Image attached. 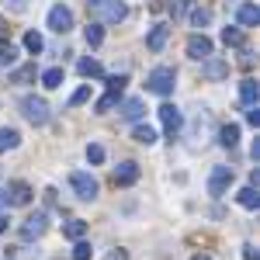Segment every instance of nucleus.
I'll return each mask as SVG.
<instances>
[{"mask_svg": "<svg viewBox=\"0 0 260 260\" xmlns=\"http://www.w3.org/2000/svg\"><path fill=\"white\" fill-rule=\"evenodd\" d=\"M136 180H139V163H136V160L118 163V170H115V184H118V187H128V184H136Z\"/></svg>", "mask_w": 260, "mask_h": 260, "instance_id": "10", "label": "nucleus"}, {"mask_svg": "<svg viewBox=\"0 0 260 260\" xmlns=\"http://www.w3.org/2000/svg\"><path fill=\"white\" fill-rule=\"evenodd\" d=\"M83 233H87V222L83 219H70L62 225V236H70V240H83Z\"/></svg>", "mask_w": 260, "mask_h": 260, "instance_id": "20", "label": "nucleus"}, {"mask_svg": "<svg viewBox=\"0 0 260 260\" xmlns=\"http://www.w3.org/2000/svg\"><path fill=\"white\" fill-rule=\"evenodd\" d=\"M77 70H80L83 77H101V73H104V66H101L98 59H80V62H77Z\"/></svg>", "mask_w": 260, "mask_h": 260, "instance_id": "25", "label": "nucleus"}, {"mask_svg": "<svg viewBox=\"0 0 260 260\" xmlns=\"http://www.w3.org/2000/svg\"><path fill=\"white\" fill-rule=\"evenodd\" d=\"M24 49H28L31 56H39L42 49H45V42H42V35H39V31H28V35H24Z\"/></svg>", "mask_w": 260, "mask_h": 260, "instance_id": "26", "label": "nucleus"}, {"mask_svg": "<svg viewBox=\"0 0 260 260\" xmlns=\"http://www.w3.org/2000/svg\"><path fill=\"white\" fill-rule=\"evenodd\" d=\"M87 98H90V87H80V90H77V94L70 98V104H83Z\"/></svg>", "mask_w": 260, "mask_h": 260, "instance_id": "35", "label": "nucleus"}, {"mask_svg": "<svg viewBox=\"0 0 260 260\" xmlns=\"http://www.w3.org/2000/svg\"><path fill=\"white\" fill-rule=\"evenodd\" d=\"M146 87H149L153 94H160V98L174 94V87H177V70H174V66H156V70L146 77Z\"/></svg>", "mask_w": 260, "mask_h": 260, "instance_id": "2", "label": "nucleus"}, {"mask_svg": "<svg viewBox=\"0 0 260 260\" xmlns=\"http://www.w3.org/2000/svg\"><path fill=\"white\" fill-rule=\"evenodd\" d=\"M83 39H87V45H90V49H98L101 42H104V28H101L98 21H90V24L83 28Z\"/></svg>", "mask_w": 260, "mask_h": 260, "instance_id": "19", "label": "nucleus"}, {"mask_svg": "<svg viewBox=\"0 0 260 260\" xmlns=\"http://www.w3.org/2000/svg\"><path fill=\"white\" fill-rule=\"evenodd\" d=\"M87 11L98 24H118L128 18V7L121 0H87Z\"/></svg>", "mask_w": 260, "mask_h": 260, "instance_id": "1", "label": "nucleus"}, {"mask_svg": "<svg viewBox=\"0 0 260 260\" xmlns=\"http://www.w3.org/2000/svg\"><path fill=\"white\" fill-rule=\"evenodd\" d=\"M142 104L139 98H128V101H121V118H128V121H139L142 118Z\"/></svg>", "mask_w": 260, "mask_h": 260, "instance_id": "15", "label": "nucleus"}, {"mask_svg": "<svg viewBox=\"0 0 260 260\" xmlns=\"http://www.w3.org/2000/svg\"><path fill=\"white\" fill-rule=\"evenodd\" d=\"M42 87H49V90L62 87V70H59V66H52V70H45V73H42Z\"/></svg>", "mask_w": 260, "mask_h": 260, "instance_id": "22", "label": "nucleus"}, {"mask_svg": "<svg viewBox=\"0 0 260 260\" xmlns=\"http://www.w3.org/2000/svg\"><path fill=\"white\" fill-rule=\"evenodd\" d=\"M236 201H240L243 208H257V205H260V194H257V187H243L240 194H236Z\"/></svg>", "mask_w": 260, "mask_h": 260, "instance_id": "24", "label": "nucleus"}, {"mask_svg": "<svg viewBox=\"0 0 260 260\" xmlns=\"http://www.w3.org/2000/svg\"><path fill=\"white\" fill-rule=\"evenodd\" d=\"M125 83H128V77H125V73H121V77H111V80H108V90H125Z\"/></svg>", "mask_w": 260, "mask_h": 260, "instance_id": "34", "label": "nucleus"}, {"mask_svg": "<svg viewBox=\"0 0 260 260\" xmlns=\"http://www.w3.org/2000/svg\"><path fill=\"white\" fill-rule=\"evenodd\" d=\"M18 142H21V132H18V128H0V153L18 149Z\"/></svg>", "mask_w": 260, "mask_h": 260, "instance_id": "17", "label": "nucleus"}, {"mask_svg": "<svg viewBox=\"0 0 260 260\" xmlns=\"http://www.w3.org/2000/svg\"><path fill=\"white\" fill-rule=\"evenodd\" d=\"M260 253H257V246H253V243H246V246H243V260H257Z\"/></svg>", "mask_w": 260, "mask_h": 260, "instance_id": "36", "label": "nucleus"}, {"mask_svg": "<svg viewBox=\"0 0 260 260\" xmlns=\"http://www.w3.org/2000/svg\"><path fill=\"white\" fill-rule=\"evenodd\" d=\"M167 39H170V24H156V28L146 35V49H149V52H160L163 45H167Z\"/></svg>", "mask_w": 260, "mask_h": 260, "instance_id": "13", "label": "nucleus"}, {"mask_svg": "<svg viewBox=\"0 0 260 260\" xmlns=\"http://www.w3.org/2000/svg\"><path fill=\"white\" fill-rule=\"evenodd\" d=\"M236 18H240V24H246V28H253L260 21V11L257 4H240V11H236Z\"/></svg>", "mask_w": 260, "mask_h": 260, "instance_id": "16", "label": "nucleus"}, {"mask_svg": "<svg viewBox=\"0 0 260 260\" xmlns=\"http://www.w3.org/2000/svg\"><path fill=\"white\" fill-rule=\"evenodd\" d=\"M28 80H35V66H21L11 73V83H28Z\"/></svg>", "mask_w": 260, "mask_h": 260, "instance_id": "29", "label": "nucleus"}, {"mask_svg": "<svg viewBox=\"0 0 260 260\" xmlns=\"http://www.w3.org/2000/svg\"><path fill=\"white\" fill-rule=\"evenodd\" d=\"M222 42L233 45V49H240V45H243V31H240V28H225V31H222Z\"/></svg>", "mask_w": 260, "mask_h": 260, "instance_id": "30", "label": "nucleus"}, {"mask_svg": "<svg viewBox=\"0 0 260 260\" xmlns=\"http://www.w3.org/2000/svg\"><path fill=\"white\" fill-rule=\"evenodd\" d=\"M160 121H163V128H167V136H170V142H174V136H177L180 125H184L180 108H177V104H163V108H160Z\"/></svg>", "mask_w": 260, "mask_h": 260, "instance_id": "8", "label": "nucleus"}, {"mask_svg": "<svg viewBox=\"0 0 260 260\" xmlns=\"http://www.w3.org/2000/svg\"><path fill=\"white\" fill-rule=\"evenodd\" d=\"M4 201H7V205L24 208V205L31 201V187H28L24 180H11V184H7V191H4Z\"/></svg>", "mask_w": 260, "mask_h": 260, "instance_id": "9", "label": "nucleus"}, {"mask_svg": "<svg viewBox=\"0 0 260 260\" xmlns=\"http://www.w3.org/2000/svg\"><path fill=\"white\" fill-rule=\"evenodd\" d=\"M7 4H11L14 11H24V4H28V0H7Z\"/></svg>", "mask_w": 260, "mask_h": 260, "instance_id": "38", "label": "nucleus"}, {"mask_svg": "<svg viewBox=\"0 0 260 260\" xmlns=\"http://www.w3.org/2000/svg\"><path fill=\"white\" fill-rule=\"evenodd\" d=\"M233 167H212V177H208V191L215 194V198H222L225 191H229V184H233Z\"/></svg>", "mask_w": 260, "mask_h": 260, "instance_id": "7", "label": "nucleus"}, {"mask_svg": "<svg viewBox=\"0 0 260 260\" xmlns=\"http://www.w3.org/2000/svg\"><path fill=\"white\" fill-rule=\"evenodd\" d=\"M14 62H18V45L0 42V66H14Z\"/></svg>", "mask_w": 260, "mask_h": 260, "instance_id": "23", "label": "nucleus"}, {"mask_svg": "<svg viewBox=\"0 0 260 260\" xmlns=\"http://www.w3.org/2000/svg\"><path fill=\"white\" fill-rule=\"evenodd\" d=\"M243 111H246V121L250 125H260V104H246Z\"/></svg>", "mask_w": 260, "mask_h": 260, "instance_id": "33", "label": "nucleus"}, {"mask_svg": "<svg viewBox=\"0 0 260 260\" xmlns=\"http://www.w3.org/2000/svg\"><path fill=\"white\" fill-rule=\"evenodd\" d=\"M191 24H194V28L212 24V11H208V7H194V11H191Z\"/></svg>", "mask_w": 260, "mask_h": 260, "instance_id": "28", "label": "nucleus"}, {"mask_svg": "<svg viewBox=\"0 0 260 260\" xmlns=\"http://www.w3.org/2000/svg\"><path fill=\"white\" fill-rule=\"evenodd\" d=\"M21 115L31 121V125H45L49 121V104H45V98L28 94V98H21Z\"/></svg>", "mask_w": 260, "mask_h": 260, "instance_id": "3", "label": "nucleus"}, {"mask_svg": "<svg viewBox=\"0 0 260 260\" xmlns=\"http://www.w3.org/2000/svg\"><path fill=\"white\" fill-rule=\"evenodd\" d=\"M4 229H7V215H0V233H4Z\"/></svg>", "mask_w": 260, "mask_h": 260, "instance_id": "40", "label": "nucleus"}, {"mask_svg": "<svg viewBox=\"0 0 260 260\" xmlns=\"http://www.w3.org/2000/svg\"><path fill=\"white\" fill-rule=\"evenodd\" d=\"M184 7H191V0H180V11H184Z\"/></svg>", "mask_w": 260, "mask_h": 260, "instance_id": "41", "label": "nucleus"}, {"mask_svg": "<svg viewBox=\"0 0 260 260\" xmlns=\"http://www.w3.org/2000/svg\"><path fill=\"white\" fill-rule=\"evenodd\" d=\"M45 229H49V215L35 212V215H28L21 222V240H39V236H45Z\"/></svg>", "mask_w": 260, "mask_h": 260, "instance_id": "5", "label": "nucleus"}, {"mask_svg": "<svg viewBox=\"0 0 260 260\" xmlns=\"http://www.w3.org/2000/svg\"><path fill=\"white\" fill-rule=\"evenodd\" d=\"M201 73H205V77H212V80H222V77H229V62L208 56V59H201Z\"/></svg>", "mask_w": 260, "mask_h": 260, "instance_id": "12", "label": "nucleus"}, {"mask_svg": "<svg viewBox=\"0 0 260 260\" xmlns=\"http://www.w3.org/2000/svg\"><path fill=\"white\" fill-rule=\"evenodd\" d=\"M87 160H90V163H104V146L90 142V146H87Z\"/></svg>", "mask_w": 260, "mask_h": 260, "instance_id": "31", "label": "nucleus"}, {"mask_svg": "<svg viewBox=\"0 0 260 260\" xmlns=\"http://www.w3.org/2000/svg\"><path fill=\"white\" fill-rule=\"evenodd\" d=\"M240 98H243V108H246V104H260V83L246 77V80L240 83Z\"/></svg>", "mask_w": 260, "mask_h": 260, "instance_id": "14", "label": "nucleus"}, {"mask_svg": "<svg viewBox=\"0 0 260 260\" xmlns=\"http://www.w3.org/2000/svg\"><path fill=\"white\" fill-rule=\"evenodd\" d=\"M219 142L225 146V149H233V146L240 142V125H222L219 128Z\"/></svg>", "mask_w": 260, "mask_h": 260, "instance_id": "18", "label": "nucleus"}, {"mask_svg": "<svg viewBox=\"0 0 260 260\" xmlns=\"http://www.w3.org/2000/svg\"><path fill=\"white\" fill-rule=\"evenodd\" d=\"M73 260H90V243L77 240V246H73Z\"/></svg>", "mask_w": 260, "mask_h": 260, "instance_id": "32", "label": "nucleus"}, {"mask_svg": "<svg viewBox=\"0 0 260 260\" xmlns=\"http://www.w3.org/2000/svg\"><path fill=\"white\" fill-rule=\"evenodd\" d=\"M132 139L139 142V146H153V142H156V128H149V125H136Z\"/></svg>", "mask_w": 260, "mask_h": 260, "instance_id": "21", "label": "nucleus"}, {"mask_svg": "<svg viewBox=\"0 0 260 260\" xmlns=\"http://www.w3.org/2000/svg\"><path fill=\"white\" fill-rule=\"evenodd\" d=\"M70 184H73V191H77V198H80V201H94V198H98V180L90 177L87 170L70 174Z\"/></svg>", "mask_w": 260, "mask_h": 260, "instance_id": "4", "label": "nucleus"}, {"mask_svg": "<svg viewBox=\"0 0 260 260\" xmlns=\"http://www.w3.org/2000/svg\"><path fill=\"white\" fill-rule=\"evenodd\" d=\"M0 208H4V191H0Z\"/></svg>", "mask_w": 260, "mask_h": 260, "instance_id": "43", "label": "nucleus"}, {"mask_svg": "<svg viewBox=\"0 0 260 260\" xmlns=\"http://www.w3.org/2000/svg\"><path fill=\"white\" fill-rule=\"evenodd\" d=\"M49 28H52V31H59V35H66V31L73 28V11H70L66 4L49 7Z\"/></svg>", "mask_w": 260, "mask_h": 260, "instance_id": "6", "label": "nucleus"}, {"mask_svg": "<svg viewBox=\"0 0 260 260\" xmlns=\"http://www.w3.org/2000/svg\"><path fill=\"white\" fill-rule=\"evenodd\" d=\"M7 39V24H4V18H0V42Z\"/></svg>", "mask_w": 260, "mask_h": 260, "instance_id": "39", "label": "nucleus"}, {"mask_svg": "<svg viewBox=\"0 0 260 260\" xmlns=\"http://www.w3.org/2000/svg\"><path fill=\"white\" fill-rule=\"evenodd\" d=\"M108 260H128V253H125V250H111V253H108Z\"/></svg>", "mask_w": 260, "mask_h": 260, "instance_id": "37", "label": "nucleus"}, {"mask_svg": "<svg viewBox=\"0 0 260 260\" xmlns=\"http://www.w3.org/2000/svg\"><path fill=\"white\" fill-rule=\"evenodd\" d=\"M191 260H212V257H205V253H198V257H191Z\"/></svg>", "mask_w": 260, "mask_h": 260, "instance_id": "42", "label": "nucleus"}, {"mask_svg": "<svg viewBox=\"0 0 260 260\" xmlns=\"http://www.w3.org/2000/svg\"><path fill=\"white\" fill-rule=\"evenodd\" d=\"M187 56H191V59H208V56H212V39L191 35V39H187Z\"/></svg>", "mask_w": 260, "mask_h": 260, "instance_id": "11", "label": "nucleus"}, {"mask_svg": "<svg viewBox=\"0 0 260 260\" xmlns=\"http://www.w3.org/2000/svg\"><path fill=\"white\" fill-rule=\"evenodd\" d=\"M118 90H108V94H104V98L98 101V104H94V108H98V115H104V111H111V108H115V104H118Z\"/></svg>", "mask_w": 260, "mask_h": 260, "instance_id": "27", "label": "nucleus"}]
</instances>
